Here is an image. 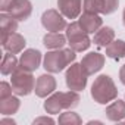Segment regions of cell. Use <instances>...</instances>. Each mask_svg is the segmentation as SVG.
I'll use <instances>...</instances> for the list:
<instances>
[{
    "label": "cell",
    "mask_w": 125,
    "mask_h": 125,
    "mask_svg": "<svg viewBox=\"0 0 125 125\" xmlns=\"http://www.w3.org/2000/svg\"><path fill=\"white\" fill-rule=\"evenodd\" d=\"M81 97L78 94V91L69 90V91H54L53 94H50L43 107L46 110V113L49 115H57L60 113L63 109H74L80 104Z\"/></svg>",
    "instance_id": "6da1fadb"
},
{
    "label": "cell",
    "mask_w": 125,
    "mask_h": 125,
    "mask_svg": "<svg viewBox=\"0 0 125 125\" xmlns=\"http://www.w3.org/2000/svg\"><path fill=\"white\" fill-rule=\"evenodd\" d=\"M75 53L77 52L72 50L71 47L47 52L43 59V68L50 74H59L66 66H69L71 63L75 62V57H77Z\"/></svg>",
    "instance_id": "7a4b0ae2"
},
{
    "label": "cell",
    "mask_w": 125,
    "mask_h": 125,
    "mask_svg": "<svg viewBox=\"0 0 125 125\" xmlns=\"http://www.w3.org/2000/svg\"><path fill=\"white\" fill-rule=\"evenodd\" d=\"M91 97L99 104H107L118 99V88L113 80L106 74L99 75L91 84Z\"/></svg>",
    "instance_id": "3957f363"
},
{
    "label": "cell",
    "mask_w": 125,
    "mask_h": 125,
    "mask_svg": "<svg viewBox=\"0 0 125 125\" xmlns=\"http://www.w3.org/2000/svg\"><path fill=\"white\" fill-rule=\"evenodd\" d=\"M10 84L13 88V93L19 97L24 96H30L34 90H35V78L32 75V72L25 71L22 68L18 66V69L10 75Z\"/></svg>",
    "instance_id": "277c9868"
},
{
    "label": "cell",
    "mask_w": 125,
    "mask_h": 125,
    "mask_svg": "<svg viewBox=\"0 0 125 125\" xmlns=\"http://www.w3.org/2000/svg\"><path fill=\"white\" fill-rule=\"evenodd\" d=\"M66 38H68V44L72 50H75L77 53L80 52H85L90 46H91V40L88 37V34L81 28L78 21L71 22L66 27V32H65Z\"/></svg>",
    "instance_id": "5b68a950"
},
{
    "label": "cell",
    "mask_w": 125,
    "mask_h": 125,
    "mask_svg": "<svg viewBox=\"0 0 125 125\" xmlns=\"http://www.w3.org/2000/svg\"><path fill=\"white\" fill-rule=\"evenodd\" d=\"M88 74L87 71L84 69V66L80 63H71L65 72V83H66V87L69 90H74V91H83L85 87H87V81H88Z\"/></svg>",
    "instance_id": "8992f818"
},
{
    "label": "cell",
    "mask_w": 125,
    "mask_h": 125,
    "mask_svg": "<svg viewBox=\"0 0 125 125\" xmlns=\"http://www.w3.org/2000/svg\"><path fill=\"white\" fill-rule=\"evenodd\" d=\"M41 25L49 32H60L66 30V18L56 9H47L41 15Z\"/></svg>",
    "instance_id": "52a82bcc"
},
{
    "label": "cell",
    "mask_w": 125,
    "mask_h": 125,
    "mask_svg": "<svg viewBox=\"0 0 125 125\" xmlns=\"http://www.w3.org/2000/svg\"><path fill=\"white\" fill-rule=\"evenodd\" d=\"M41 65V52L37 49H27L22 52L21 57H19V68L34 72L40 68Z\"/></svg>",
    "instance_id": "ba28073f"
},
{
    "label": "cell",
    "mask_w": 125,
    "mask_h": 125,
    "mask_svg": "<svg viewBox=\"0 0 125 125\" xmlns=\"http://www.w3.org/2000/svg\"><path fill=\"white\" fill-rule=\"evenodd\" d=\"M56 78L49 72V74H43L37 78V83H35V96L40 97V99H44V97H49L50 94L54 93L56 90Z\"/></svg>",
    "instance_id": "9c48e42d"
},
{
    "label": "cell",
    "mask_w": 125,
    "mask_h": 125,
    "mask_svg": "<svg viewBox=\"0 0 125 125\" xmlns=\"http://www.w3.org/2000/svg\"><path fill=\"white\" fill-rule=\"evenodd\" d=\"M8 13L18 21H27L32 13V3L30 0H13L8 9Z\"/></svg>",
    "instance_id": "30bf717a"
},
{
    "label": "cell",
    "mask_w": 125,
    "mask_h": 125,
    "mask_svg": "<svg viewBox=\"0 0 125 125\" xmlns=\"http://www.w3.org/2000/svg\"><path fill=\"white\" fill-rule=\"evenodd\" d=\"M81 65L84 66L88 75H94L104 66V54L97 52H90L83 57Z\"/></svg>",
    "instance_id": "8fae6325"
},
{
    "label": "cell",
    "mask_w": 125,
    "mask_h": 125,
    "mask_svg": "<svg viewBox=\"0 0 125 125\" xmlns=\"http://www.w3.org/2000/svg\"><path fill=\"white\" fill-rule=\"evenodd\" d=\"M57 8L66 19H77L83 10V0H57Z\"/></svg>",
    "instance_id": "7c38bea8"
},
{
    "label": "cell",
    "mask_w": 125,
    "mask_h": 125,
    "mask_svg": "<svg viewBox=\"0 0 125 125\" xmlns=\"http://www.w3.org/2000/svg\"><path fill=\"white\" fill-rule=\"evenodd\" d=\"M81 28L87 34H96L102 27H103V19L99 16V13H90V12H83L78 19Z\"/></svg>",
    "instance_id": "4fadbf2b"
},
{
    "label": "cell",
    "mask_w": 125,
    "mask_h": 125,
    "mask_svg": "<svg viewBox=\"0 0 125 125\" xmlns=\"http://www.w3.org/2000/svg\"><path fill=\"white\" fill-rule=\"evenodd\" d=\"M25 44H27V41H25L24 35H21L19 32H12V34H8L6 37H2L3 49L9 53H13V54L24 52Z\"/></svg>",
    "instance_id": "5bb4252c"
},
{
    "label": "cell",
    "mask_w": 125,
    "mask_h": 125,
    "mask_svg": "<svg viewBox=\"0 0 125 125\" xmlns=\"http://www.w3.org/2000/svg\"><path fill=\"white\" fill-rule=\"evenodd\" d=\"M106 118L112 122H121L125 119V100H113V103H110L106 110Z\"/></svg>",
    "instance_id": "9a60e30c"
},
{
    "label": "cell",
    "mask_w": 125,
    "mask_h": 125,
    "mask_svg": "<svg viewBox=\"0 0 125 125\" xmlns=\"http://www.w3.org/2000/svg\"><path fill=\"white\" fill-rule=\"evenodd\" d=\"M68 38L66 35L60 34V32H47L43 37V44L50 49V50H57V49H63V46L66 44Z\"/></svg>",
    "instance_id": "2e32d148"
},
{
    "label": "cell",
    "mask_w": 125,
    "mask_h": 125,
    "mask_svg": "<svg viewBox=\"0 0 125 125\" xmlns=\"http://www.w3.org/2000/svg\"><path fill=\"white\" fill-rule=\"evenodd\" d=\"M18 19H15L12 15H9L8 12H2L0 13V31H2V37H6L8 34L16 32L18 30Z\"/></svg>",
    "instance_id": "e0dca14e"
},
{
    "label": "cell",
    "mask_w": 125,
    "mask_h": 125,
    "mask_svg": "<svg viewBox=\"0 0 125 125\" xmlns=\"http://www.w3.org/2000/svg\"><path fill=\"white\" fill-rule=\"evenodd\" d=\"M115 40V31L113 28L110 27H102L96 34H94V38H93V43L97 46V47H106L109 43H112Z\"/></svg>",
    "instance_id": "ac0fdd59"
},
{
    "label": "cell",
    "mask_w": 125,
    "mask_h": 125,
    "mask_svg": "<svg viewBox=\"0 0 125 125\" xmlns=\"http://www.w3.org/2000/svg\"><path fill=\"white\" fill-rule=\"evenodd\" d=\"M21 107V102L16 96H10L6 99L0 100V113L3 116H10L13 113H16Z\"/></svg>",
    "instance_id": "d6986e66"
},
{
    "label": "cell",
    "mask_w": 125,
    "mask_h": 125,
    "mask_svg": "<svg viewBox=\"0 0 125 125\" xmlns=\"http://www.w3.org/2000/svg\"><path fill=\"white\" fill-rule=\"evenodd\" d=\"M104 49H106V56L110 59L119 60L125 57V41L124 40H113Z\"/></svg>",
    "instance_id": "ffe728a7"
},
{
    "label": "cell",
    "mask_w": 125,
    "mask_h": 125,
    "mask_svg": "<svg viewBox=\"0 0 125 125\" xmlns=\"http://www.w3.org/2000/svg\"><path fill=\"white\" fill-rule=\"evenodd\" d=\"M19 65V59H16V56L13 53L6 52V54L2 59V65H0V71L3 75H12Z\"/></svg>",
    "instance_id": "44dd1931"
},
{
    "label": "cell",
    "mask_w": 125,
    "mask_h": 125,
    "mask_svg": "<svg viewBox=\"0 0 125 125\" xmlns=\"http://www.w3.org/2000/svg\"><path fill=\"white\" fill-rule=\"evenodd\" d=\"M57 122L60 125H81L83 124V119H81V116L78 113H75V112H72V110L68 109L66 112H63V113L59 115Z\"/></svg>",
    "instance_id": "7402d4cb"
},
{
    "label": "cell",
    "mask_w": 125,
    "mask_h": 125,
    "mask_svg": "<svg viewBox=\"0 0 125 125\" xmlns=\"http://www.w3.org/2000/svg\"><path fill=\"white\" fill-rule=\"evenodd\" d=\"M83 10L90 13H102L103 10V0H84Z\"/></svg>",
    "instance_id": "603a6c76"
},
{
    "label": "cell",
    "mask_w": 125,
    "mask_h": 125,
    "mask_svg": "<svg viewBox=\"0 0 125 125\" xmlns=\"http://www.w3.org/2000/svg\"><path fill=\"white\" fill-rule=\"evenodd\" d=\"M119 6V0H103V15H110L113 13Z\"/></svg>",
    "instance_id": "cb8c5ba5"
},
{
    "label": "cell",
    "mask_w": 125,
    "mask_h": 125,
    "mask_svg": "<svg viewBox=\"0 0 125 125\" xmlns=\"http://www.w3.org/2000/svg\"><path fill=\"white\" fill-rule=\"evenodd\" d=\"M13 88H12V84L6 83V81H2L0 83V100L2 99H6V97H10L13 96Z\"/></svg>",
    "instance_id": "d4e9b609"
},
{
    "label": "cell",
    "mask_w": 125,
    "mask_h": 125,
    "mask_svg": "<svg viewBox=\"0 0 125 125\" xmlns=\"http://www.w3.org/2000/svg\"><path fill=\"white\" fill-rule=\"evenodd\" d=\"M32 124L34 125H38V124H54V119L53 118H50V116H40V118H35L34 121H32Z\"/></svg>",
    "instance_id": "484cf974"
},
{
    "label": "cell",
    "mask_w": 125,
    "mask_h": 125,
    "mask_svg": "<svg viewBox=\"0 0 125 125\" xmlns=\"http://www.w3.org/2000/svg\"><path fill=\"white\" fill-rule=\"evenodd\" d=\"M12 2H13V0H0V10H2V12H8V9L12 5Z\"/></svg>",
    "instance_id": "4316f807"
},
{
    "label": "cell",
    "mask_w": 125,
    "mask_h": 125,
    "mask_svg": "<svg viewBox=\"0 0 125 125\" xmlns=\"http://www.w3.org/2000/svg\"><path fill=\"white\" fill-rule=\"evenodd\" d=\"M119 81L125 85V65H122L119 69Z\"/></svg>",
    "instance_id": "83f0119b"
},
{
    "label": "cell",
    "mask_w": 125,
    "mask_h": 125,
    "mask_svg": "<svg viewBox=\"0 0 125 125\" xmlns=\"http://www.w3.org/2000/svg\"><path fill=\"white\" fill-rule=\"evenodd\" d=\"M0 125H16V122L13 119H2L0 121Z\"/></svg>",
    "instance_id": "f1b7e54d"
},
{
    "label": "cell",
    "mask_w": 125,
    "mask_h": 125,
    "mask_svg": "<svg viewBox=\"0 0 125 125\" xmlns=\"http://www.w3.org/2000/svg\"><path fill=\"white\" fill-rule=\"evenodd\" d=\"M122 22H124V27H125V8H124V12H122Z\"/></svg>",
    "instance_id": "f546056e"
},
{
    "label": "cell",
    "mask_w": 125,
    "mask_h": 125,
    "mask_svg": "<svg viewBox=\"0 0 125 125\" xmlns=\"http://www.w3.org/2000/svg\"><path fill=\"white\" fill-rule=\"evenodd\" d=\"M124 122H125V121H124Z\"/></svg>",
    "instance_id": "4dcf8cb0"
}]
</instances>
